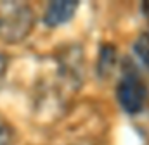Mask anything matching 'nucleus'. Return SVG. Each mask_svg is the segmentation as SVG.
Masks as SVG:
<instances>
[{
	"mask_svg": "<svg viewBox=\"0 0 149 145\" xmlns=\"http://www.w3.org/2000/svg\"><path fill=\"white\" fill-rule=\"evenodd\" d=\"M35 12L24 2H0V40L16 45L24 41L35 28Z\"/></svg>",
	"mask_w": 149,
	"mask_h": 145,
	"instance_id": "f257e3e1",
	"label": "nucleus"
},
{
	"mask_svg": "<svg viewBox=\"0 0 149 145\" xmlns=\"http://www.w3.org/2000/svg\"><path fill=\"white\" fill-rule=\"evenodd\" d=\"M128 66H130V69L127 68V64L123 66V74L116 86V100L127 114L135 116V114L142 112V109L146 106L148 88L137 71V68L132 62H128Z\"/></svg>",
	"mask_w": 149,
	"mask_h": 145,
	"instance_id": "f03ea898",
	"label": "nucleus"
},
{
	"mask_svg": "<svg viewBox=\"0 0 149 145\" xmlns=\"http://www.w3.org/2000/svg\"><path fill=\"white\" fill-rule=\"evenodd\" d=\"M80 2L76 0H52L43 10V24L49 28H57L70 23L78 10Z\"/></svg>",
	"mask_w": 149,
	"mask_h": 145,
	"instance_id": "7ed1b4c3",
	"label": "nucleus"
},
{
	"mask_svg": "<svg viewBox=\"0 0 149 145\" xmlns=\"http://www.w3.org/2000/svg\"><path fill=\"white\" fill-rule=\"evenodd\" d=\"M118 64V50L113 43H101L99 54H97V62H95V71L101 79H108L114 72V68Z\"/></svg>",
	"mask_w": 149,
	"mask_h": 145,
	"instance_id": "20e7f679",
	"label": "nucleus"
},
{
	"mask_svg": "<svg viewBox=\"0 0 149 145\" xmlns=\"http://www.w3.org/2000/svg\"><path fill=\"white\" fill-rule=\"evenodd\" d=\"M134 52L137 55V59L149 68V33H141L137 36L135 43H134Z\"/></svg>",
	"mask_w": 149,
	"mask_h": 145,
	"instance_id": "39448f33",
	"label": "nucleus"
},
{
	"mask_svg": "<svg viewBox=\"0 0 149 145\" xmlns=\"http://www.w3.org/2000/svg\"><path fill=\"white\" fill-rule=\"evenodd\" d=\"M14 142V131L10 124L0 117V145H12Z\"/></svg>",
	"mask_w": 149,
	"mask_h": 145,
	"instance_id": "423d86ee",
	"label": "nucleus"
},
{
	"mask_svg": "<svg viewBox=\"0 0 149 145\" xmlns=\"http://www.w3.org/2000/svg\"><path fill=\"white\" fill-rule=\"evenodd\" d=\"M5 72H7V61H5V57L0 54V88H2V85H3V81H5Z\"/></svg>",
	"mask_w": 149,
	"mask_h": 145,
	"instance_id": "0eeeda50",
	"label": "nucleus"
}]
</instances>
